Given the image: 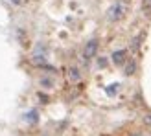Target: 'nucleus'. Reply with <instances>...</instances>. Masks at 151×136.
<instances>
[{
  "label": "nucleus",
  "mask_w": 151,
  "mask_h": 136,
  "mask_svg": "<svg viewBox=\"0 0 151 136\" xmlns=\"http://www.w3.org/2000/svg\"><path fill=\"white\" fill-rule=\"evenodd\" d=\"M96 52H98V41L92 39V41H88V42H87L85 50H83V55H85V59L88 61V59H92V57L96 55Z\"/></svg>",
  "instance_id": "obj_2"
},
{
  "label": "nucleus",
  "mask_w": 151,
  "mask_h": 136,
  "mask_svg": "<svg viewBox=\"0 0 151 136\" xmlns=\"http://www.w3.org/2000/svg\"><path fill=\"white\" fill-rule=\"evenodd\" d=\"M41 85H44L46 88H50V87H54V83H52V79H46V77H44V79H41Z\"/></svg>",
  "instance_id": "obj_8"
},
{
  "label": "nucleus",
  "mask_w": 151,
  "mask_h": 136,
  "mask_svg": "<svg viewBox=\"0 0 151 136\" xmlns=\"http://www.w3.org/2000/svg\"><path fill=\"white\" fill-rule=\"evenodd\" d=\"M114 87H116V85H111V87L107 88V94H114V92H116V88H114Z\"/></svg>",
  "instance_id": "obj_9"
},
{
  "label": "nucleus",
  "mask_w": 151,
  "mask_h": 136,
  "mask_svg": "<svg viewBox=\"0 0 151 136\" xmlns=\"http://www.w3.org/2000/svg\"><path fill=\"white\" fill-rule=\"evenodd\" d=\"M144 122H146V123H147V125H151V114H147V116H146V118H144Z\"/></svg>",
  "instance_id": "obj_10"
},
{
  "label": "nucleus",
  "mask_w": 151,
  "mask_h": 136,
  "mask_svg": "<svg viewBox=\"0 0 151 136\" xmlns=\"http://www.w3.org/2000/svg\"><path fill=\"white\" fill-rule=\"evenodd\" d=\"M134 70H137V64H134V63H129V64H127V68H125V74L131 75V74H134Z\"/></svg>",
  "instance_id": "obj_7"
},
{
  "label": "nucleus",
  "mask_w": 151,
  "mask_h": 136,
  "mask_svg": "<svg viewBox=\"0 0 151 136\" xmlns=\"http://www.w3.org/2000/svg\"><path fill=\"white\" fill-rule=\"evenodd\" d=\"M68 77H70L72 81H79L81 74H79V70H78V68H70V70H68Z\"/></svg>",
  "instance_id": "obj_5"
},
{
  "label": "nucleus",
  "mask_w": 151,
  "mask_h": 136,
  "mask_svg": "<svg viewBox=\"0 0 151 136\" xmlns=\"http://www.w3.org/2000/svg\"><path fill=\"white\" fill-rule=\"evenodd\" d=\"M125 13H127L125 4L116 2V4H112V6L109 7V11H107V19L112 20V22H116V20H120V19H124V17H125Z\"/></svg>",
  "instance_id": "obj_1"
},
{
  "label": "nucleus",
  "mask_w": 151,
  "mask_h": 136,
  "mask_svg": "<svg viewBox=\"0 0 151 136\" xmlns=\"http://www.w3.org/2000/svg\"><path fill=\"white\" fill-rule=\"evenodd\" d=\"M125 50H118V52H114L112 54V63L114 64H124L125 63Z\"/></svg>",
  "instance_id": "obj_3"
},
{
  "label": "nucleus",
  "mask_w": 151,
  "mask_h": 136,
  "mask_svg": "<svg viewBox=\"0 0 151 136\" xmlns=\"http://www.w3.org/2000/svg\"><path fill=\"white\" fill-rule=\"evenodd\" d=\"M24 120H26V122H29V123H35V122H39V114H37V110H29Z\"/></svg>",
  "instance_id": "obj_4"
},
{
  "label": "nucleus",
  "mask_w": 151,
  "mask_h": 136,
  "mask_svg": "<svg viewBox=\"0 0 151 136\" xmlns=\"http://www.w3.org/2000/svg\"><path fill=\"white\" fill-rule=\"evenodd\" d=\"M32 61H33V64H39V66H46V59H44V55H37V54H35Z\"/></svg>",
  "instance_id": "obj_6"
},
{
  "label": "nucleus",
  "mask_w": 151,
  "mask_h": 136,
  "mask_svg": "<svg viewBox=\"0 0 151 136\" xmlns=\"http://www.w3.org/2000/svg\"><path fill=\"white\" fill-rule=\"evenodd\" d=\"M147 2H151V0H147Z\"/></svg>",
  "instance_id": "obj_11"
}]
</instances>
